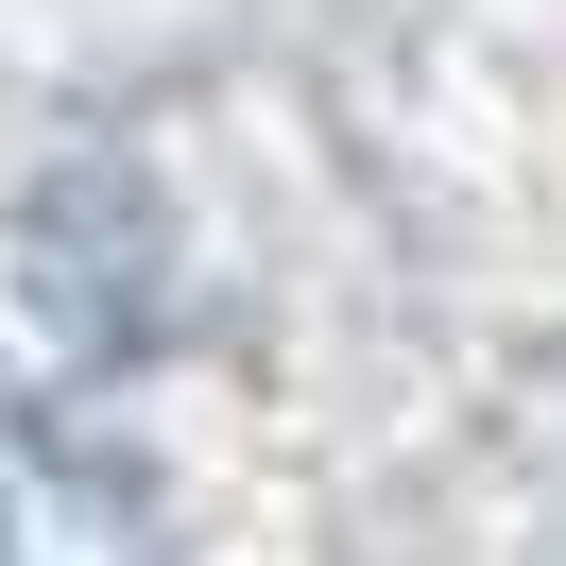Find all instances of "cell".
<instances>
[{"mask_svg": "<svg viewBox=\"0 0 566 566\" xmlns=\"http://www.w3.org/2000/svg\"><path fill=\"white\" fill-rule=\"evenodd\" d=\"M0 566H172V515L104 429L0 395Z\"/></svg>", "mask_w": 566, "mask_h": 566, "instance_id": "obj_1", "label": "cell"}]
</instances>
